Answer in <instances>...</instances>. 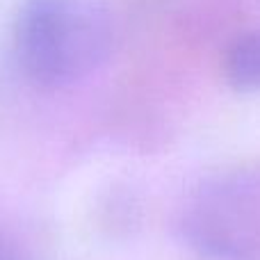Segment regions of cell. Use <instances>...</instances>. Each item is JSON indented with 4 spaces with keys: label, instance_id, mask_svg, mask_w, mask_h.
<instances>
[{
    "label": "cell",
    "instance_id": "7a4b0ae2",
    "mask_svg": "<svg viewBox=\"0 0 260 260\" xmlns=\"http://www.w3.org/2000/svg\"><path fill=\"white\" fill-rule=\"evenodd\" d=\"M224 78L235 91L260 94V27L244 32L224 55Z\"/></svg>",
    "mask_w": 260,
    "mask_h": 260
},
{
    "label": "cell",
    "instance_id": "3957f363",
    "mask_svg": "<svg viewBox=\"0 0 260 260\" xmlns=\"http://www.w3.org/2000/svg\"><path fill=\"white\" fill-rule=\"evenodd\" d=\"M0 260H18L16 256H12V253H7V251H3L0 249Z\"/></svg>",
    "mask_w": 260,
    "mask_h": 260
},
{
    "label": "cell",
    "instance_id": "6da1fadb",
    "mask_svg": "<svg viewBox=\"0 0 260 260\" xmlns=\"http://www.w3.org/2000/svg\"><path fill=\"white\" fill-rule=\"evenodd\" d=\"M114 21L101 0H25L14 25L21 69L41 87H69L105 64Z\"/></svg>",
    "mask_w": 260,
    "mask_h": 260
}]
</instances>
